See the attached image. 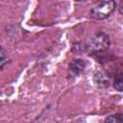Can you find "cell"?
<instances>
[{
  "mask_svg": "<svg viewBox=\"0 0 123 123\" xmlns=\"http://www.w3.org/2000/svg\"><path fill=\"white\" fill-rule=\"evenodd\" d=\"M116 4L112 0H105L97 3L90 9V16L97 20L108 18L115 10Z\"/></svg>",
  "mask_w": 123,
  "mask_h": 123,
  "instance_id": "1",
  "label": "cell"
},
{
  "mask_svg": "<svg viewBox=\"0 0 123 123\" xmlns=\"http://www.w3.org/2000/svg\"><path fill=\"white\" fill-rule=\"evenodd\" d=\"M110 37L109 36L104 33V32H99L95 34L90 40L87 43L86 48L93 52H99V51H104L109 48L110 46Z\"/></svg>",
  "mask_w": 123,
  "mask_h": 123,
  "instance_id": "2",
  "label": "cell"
},
{
  "mask_svg": "<svg viewBox=\"0 0 123 123\" xmlns=\"http://www.w3.org/2000/svg\"><path fill=\"white\" fill-rule=\"evenodd\" d=\"M86 67V62L85 61L81 60V59H77V60H73L68 66V70L71 76L75 77L78 76L80 73L83 72V70Z\"/></svg>",
  "mask_w": 123,
  "mask_h": 123,
  "instance_id": "3",
  "label": "cell"
},
{
  "mask_svg": "<svg viewBox=\"0 0 123 123\" xmlns=\"http://www.w3.org/2000/svg\"><path fill=\"white\" fill-rule=\"evenodd\" d=\"M94 82L98 87H106L109 86V80L108 78L101 72H98L94 76Z\"/></svg>",
  "mask_w": 123,
  "mask_h": 123,
  "instance_id": "4",
  "label": "cell"
},
{
  "mask_svg": "<svg viewBox=\"0 0 123 123\" xmlns=\"http://www.w3.org/2000/svg\"><path fill=\"white\" fill-rule=\"evenodd\" d=\"M104 123H123V118L121 113H115L108 116Z\"/></svg>",
  "mask_w": 123,
  "mask_h": 123,
  "instance_id": "5",
  "label": "cell"
},
{
  "mask_svg": "<svg viewBox=\"0 0 123 123\" xmlns=\"http://www.w3.org/2000/svg\"><path fill=\"white\" fill-rule=\"evenodd\" d=\"M113 86L117 91H119V92L122 91V89H123V74L122 73H119L115 77L114 82H113Z\"/></svg>",
  "mask_w": 123,
  "mask_h": 123,
  "instance_id": "6",
  "label": "cell"
},
{
  "mask_svg": "<svg viewBox=\"0 0 123 123\" xmlns=\"http://www.w3.org/2000/svg\"><path fill=\"white\" fill-rule=\"evenodd\" d=\"M7 62V53L6 51L0 47V68L6 63Z\"/></svg>",
  "mask_w": 123,
  "mask_h": 123,
  "instance_id": "7",
  "label": "cell"
}]
</instances>
